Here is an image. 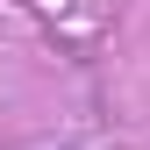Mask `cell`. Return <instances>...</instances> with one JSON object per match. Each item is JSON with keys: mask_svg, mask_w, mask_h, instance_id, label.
I'll return each mask as SVG.
<instances>
[{"mask_svg": "<svg viewBox=\"0 0 150 150\" xmlns=\"http://www.w3.org/2000/svg\"><path fill=\"white\" fill-rule=\"evenodd\" d=\"M64 150H71V143H64Z\"/></svg>", "mask_w": 150, "mask_h": 150, "instance_id": "1", "label": "cell"}]
</instances>
